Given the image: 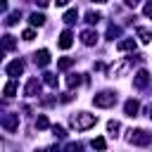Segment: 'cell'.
<instances>
[{"mask_svg":"<svg viewBox=\"0 0 152 152\" xmlns=\"http://www.w3.org/2000/svg\"><path fill=\"white\" fill-rule=\"evenodd\" d=\"M95 124H97V116H95V114H88V112H78V114L71 116V126H74L76 131H88V128H93Z\"/></svg>","mask_w":152,"mask_h":152,"instance_id":"cell-1","label":"cell"},{"mask_svg":"<svg viewBox=\"0 0 152 152\" xmlns=\"http://www.w3.org/2000/svg\"><path fill=\"white\" fill-rule=\"evenodd\" d=\"M114 102H116V93H109V90L97 93V95L93 97V104H95V107H112Z\"/></svg>","mask_w":152,"mask_h":152,"instance_id":"cell-2","label":"cell"},{"mask_svg":"<svg viewBox=\"0 0 152 152\" xmlns=\"http://www.w3.org/2000/svg\"><path fill=\"white\" fill-rule=\"evenodd\" d=\"M126 140H128L131 145H147V142H150V135H147L142 128H135V131L131 128L128 135H126Z\"/></svg>","mask_w":152,"mask_h":152,"instance_id":"cell-3","label":"cell"},{"mask_svg":"<svg viewBox=\"0 0 152 152\" xmlns=\"http://www.w3.org/2000/svg\"><path fill=\"white\" fill-rule=\"evenodd\" d=\"M17 126H19V114H2V128L5 131H17Z\"/></svg>","mask_w":152,"mask_h":152,"instance_id":"cell-4","label":"cell"},{"mask_svg":"<svg viewBox=\"0 0 152 152\" xmlns=\"http://www.w3.org/2000/svg\"><path fill=\"white\" fill-rule=\"evenodd\" d=\"M5 71H7V76H19V74L24 71V62H21V59H14V62H10V64L5 66Z\"/></svg>","mask_w":152,"mask_h":152,"instance_id":"cell-5","label":"cell"},{"mask_svg":"<svg viewBox=\"0 0 152 152\" xmlns=\"http://www.w3.org/2000/svg\"><path fill=\"white\" fill-rule=\"evenodd\" d=\"M147 83H150V74H147L145 69H140V71L133 76V86H135V88H145Z\"/></svg>","mask_w":152,"mask_h":152,"instance_id":"cell-6","label":"cell"},{"mask_svg":"<svg viewBox=\"0 0 152 152\" xmlns=\"http://www.w3.org/2000/svg\"><path fill=\"white\" fill-rule=\"evenodd\" d=\"M71 43H74V33H71L69 28H66V31H62V33H59V48H62V50H69V48H71Z\"/></svg>","mask_w":152,"mask_h":152,"instance_id":"cell-7","label":"cell"},{"mask_svg":"<svg viewBox=\"0 0 152 152\" xmlns=\"http://www.w3.org/2000/svg\"><path fill=\"white\" fill-rule=\"evenodd\" d=\"M28 97H36V95H40V81L38 78H31L28 83H26V90H24Z\"/></svg>","mask_w":152,"mask_h":152,"instance_id":"cell-8","label":"cell"},{"mask_svg":"<svg viewBox=\"0 0 152 152\" xmlns=\"http://www.w3.org/2000/svg\"><path fill=\"white\" fill-rule=\"evenodd\" d=\"M33 62H36L38 66H48V64H50V52H48V50H38V52L33 55Z\"/></svg>","mask_w":152,"mask_h":152,"instance_id":"cell-9","label":"cell"},{"mask_svg":"<svg viewBox=\"0 0 152 152\" xmlns=\"http://www.w3.org/2000/svg\"><path fill=\"white\" fill-rule=\"evenodd\" d=\"M138 109H140L138 100H126V104H124V112H126V116H138Z\"/></svg>","mask_w":152,"mask_h":152,"instance_id":"cell-10","label":"cell"},{"mask_svg":"<svg viewBox=\"0 0 152 152\" xmlns=\"http://www.w3.org/2000/svg\"><path fill=\"white\" fill-rule=\"evenodd\" d=\"M81 40H83V45H95V43H97V33L88 28V31L81 33Z\"/></svg>","mask_w":152,"mask_h":152,"instance_id":"cell-11","label":"cell"},{"mask_svg":"<svg viewBox=\"0 0 152 152\" xmlns=\"http://www.w3.org/2000/svg\"><path fill=\"white\" fill-rule=\"evenodd\" d=\"M121 52H126V50H135V40L133 38H126V40H119V45H116Z\"/></svg>","mask_w":152,"mask_h":152,"instance_id":"cell-12","label":"cell"},{"mask_svg":"<svg viewBox=\"0 0 152 152\" xmlns=\"http://www.w3.org/2000/svg\"><path fill=\"white\" fill-rule=\"evenodd\" d=\"M138 38H140L142 43H150V40H152V31L145 28V26H140V28H138Z\"/></svg>","mask_w":152,"mask_h":152,"instance_id":"cell-13","label":"cell"},{"mask_svg":"<svg viewBox=\"0 0 152 152\" xmlns=\"http://www.w3.org/2000/svg\"><path fill=\"white\" fill-rule=\"evenodd\" d=\"M76 19H78V12L76 10H66L64 12V24H76Z\"/></svg>","mask_w":152,"mask_h":152,"instance_id":"cell-14","label":"cell"},{"mask_svg":"<svg viewBox=\"0 0 152 152\" xmlns=\"http://www.w3.org/2000/svg\"><path fill=\"white\" fill-rule=\"evenodd\" d=\"M28 21H31V26H43V24H45V17L38 14V12H33V14L28 17Z\"/></svg>","mask_w":152,"mask_h":152,"instance_id":"cell-15","label":"cell"},{"mask_svg":"<svg viewBox=\"0 0 152 152\" xmlns=\"http://www.w3.org/2000/svg\"><path fill=\"white\" fill-rule=\"evenodd\" d=\"M81 83H83L81 74H71V76L66 78V86H69V88H76V86H81Z\"/></svg>","mask_w":152,"mask_h":152,"instance_id":"cell-16","label":"cell"},{"mask_svg":"<svg viewBox=\"0 0 152 152\" xmlns=\"http://www.w3.org/2000/svg\"><path fill=\"white\" fill-rule=\"evenodd\" d=\"M119 128H121V126H119V121H109V124H107V133H109L112 138H116V135H119Z\"/></svg>","mask_w":152,"mask_h":152,"instance_id":"cell-17","label":"cell"},{"mask_svg":"<svg viewBox=\"0 0 152 152\" xmlns=\"http://www.w3.org/2000/svg\"><path fill=\"white\" fill-rule=\"evenodd\" d=\"M100 19H102L100 12H86V21H88V24H97Z\"/></svg>","mask_w":152,"mask_h":152,"instance_id":"cell-18","label":"cell"},{"mask_svg":"<svg viewBox=\"0 0 152 152\" xmlns=\"http://www.w3.org/2000/svg\"><path fill=\"white\" fill-rule=\"evenodd\" d=\"M14 45H17L14 36H5V38H2V48H5V50H14Z\"/></svg>","mask_w":152,"mask_h":152,"instance_id":"cell-19","label":"cell"},{"mask_svg":"<svg viewBox=\"0 0 152 152\" xmlns=\"http://www.w3.org/2000/svg\"><path fill=\"white\" fill-rule=\"evenodd\" d=\"M74 64V57H62L59 62H57V69H69Z\"/></svg>","mask_w":152,"mask_h":152,"instance_id":"cell-20","label":"cell"},{"mask_svg":"<svg viewBox=\"0 0 152 152\" xmlns=\"http://www.w3.org/2000/svg\"><path fill=\"white\" fill-rule=\"evenodd\" d=\"M2 93H5V97H12V95L17 93V83H14V81H10V83L5 86V90H2Z\"/></svg>","mask_w":152,"mask_h":152,"instance_id":"cell-21","label":"cell"},{"mask_svg":"<svg viewBox=\"0 0 152 152\" xmlns=\"http://www.w3.org/2000/svg\"><path fill=\"white\" fill-rule=\"evenodd\" d=\"M119 33H121V28H119V26H114V24H112V26L107 28V38H109V40H114V38L119 36Z\"/></svg>","mask_w":152,"mask_h":152,"instance_id":"cell-22","label":"cell"},{"mask_svg":"<svg viewBox=\"0 0 152 152\" xmlns=\"http://www.w3.org/2000/svg\"><path fill=\"white\" fill-rule=\"evenodd\" d=\"M43 81H45L50 88H57V78H55V74H45V76H43Z\"/></svg>","mask_w":152,"mask_h":152,"instance_id":"cell-23","label":"cell"},{"mask_svg":"<svg viewBox=\"0 0 152 152\" xmlns=\"http://www.w3.org/2000/svg\"><path fill=\"white\" fill-rule=\"evenodd\" d=\"M48 126H50L48 116H38V119H36V128H40V131H43V128H48Z\"/></svg>","mask_w":152,"mask_h":152,"instance_id":"cell-24","label":"cell"},{"mask_svg":"<svg viewBox=\"0 0 152 152\" xmlns=\"http://www.w3.org/2000/svg\"><path fill=\"white\" fill-rule=\"evenodd\" d=\"M90 145H93L95 150H104V147H107V142H104V138H95V140H93Z\"/></svg>","mask_w":152,"mask_h":152,"instance_id":"cell-25","label":"cell"},{"mask_svg":"<svg viewBox=\"0 0 152 152\" xmlns=\"http://www.w3.org/2000/svg\"><path fill=\"white\" fill-rule=\"evenodd\" d=\"M17 21H19V12H12V14L5 19V24H7V26H12V24H17Z\"/></svg>","mask_w":152,"mask_h":152,"instance_id":"cell-26","label":"cell"},{"mask_svg":"<svg viewBox=\"0 0 152 152\" xmlns=\"http://www.w3.org/2000/svg\"><path fill=\"white\" fill-rule=\"evenodd\" d=\"M21 38H24V40H33V38H36V31H33V28H26V31L21 33Z\"/></svg>","mask_w":152,"mask_h":152,"instance_id":"cell-27","label":"cell"},{"mask_svg":"<svg viewBox=\"0 0 152 152\" xmlns=\"http://www.w3.org/2000/svg\"><path fill=\"white\" fill-rule=\"evenodd\" d=\"M52 133H55V138H64V135H66L62 126H52Z\"/></svg>","mask_w":152,"mask_h":152,"instance_id":"cell-28","label":"cell"},{"mask_svg":"<svg viewBox=\"0 0 152 152\" xmlns=\"http://www.w3.org/2000/svg\"><path fill=\"white\" fill-rule=\"evenodd\" d=\"M142 12H145V17H150V19H152V2H150V5H145V10H142Z\"/></svg>","mask_w":152,"mask_h":152,"instance_id":"cell-29","label":"cell"},{"mask_svg":"<svg viewBox=\"0 0 152 152\" xmlns=\"http://www.w3.org/2000/svg\"><path fill=\"white\" fill-rule=\"evenodd\" d=\"M33 2H36L38 7H48V5H50V0H33Z\"/></svg>","mask_w":152,"mask_h":152,"instance_id":"cell-30","label":"cell"},{"mask_svg":"<svg viewBox=\"0 0 152 152\" xmlns=\"http://www.w3.org/2000/svg\"><path fill=\"white\" fill-rule=\"evenodd\" d=\"M124 2H126V5H128V7H135V5H138V2H140V0H124Z\"/></svg>","mask_w":152,"mask_h":152,"instance_id":"cell-31","label":"cell"},{"mask_svg":"<svg viewBox=\"0 0 152 152\" xmlns=\"http://www.w3.org/2000/svg\"><path fill=\"white\" fill-rule=\"evenodd\" d=\"M55 2H57V5H66L69 0H55Z\"/></svg>","mask_w":152,"mask_h":152,"instance_id":"cell-32","label":"cell"},{"mask_svg":"<svg viewBox=\"0 0 152 152\" xmlns=\"http://www.w3.org/2000/svg\"><path fill=\"white\" fill-rule=\"evenodd\" d=\"M93 2H107V0H93Z\"/></svg>","mask_w":152,"mask_h":152,"instance_id":"cell-33","label":"cell"}]
</instances>
